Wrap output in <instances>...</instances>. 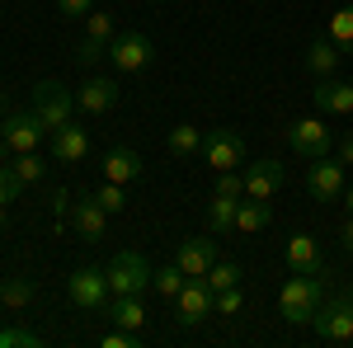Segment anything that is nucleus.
I'll list each match as a JSON object with an SVG mask.
<instances>
[{
    "label": "nucleus",
    "mask_w": 353,
    "mask_h": 348,
    "mask_svg": "<svg viewBox=\"0 0 353 348\" xmlns=\"http://www.w3.org/2000/svg\"><path fill=\"white\" fill-rule=\"evenodd\" d=\"M321 278L316 273H292L288 283H283V292H278V311H283V320L288 325H311L316 320V311H321Z\"/></svg>",
    "instance_id": "1"
},
{
    "label": "nucleus",
    "mask_w": 353,
    "mask_h": 348,
    "mask_svg": "<svg viewBox=\"0 0 353 348\" xmlns=\"http://www.w3.org/2000/svg\"><path fill=\"white\" fill-rule=\"evenodd\" d=\"M43 136H48V127L38 123L33 108H0V141L10 146V156H19V151H38Z\"/></svg>",
    "instance_id": "2"
},
{
    "label": "nucleus",
    "mask_w": 353,
    "mask_h": 348,
    "mask_svg": "<svg viewBox=\"0 0 353 348\" xmlns=\"http://www.w3.org/2000/svg\"><path fill=\"white\" fill-rule=\"evenodd\" d=\"M33 113H38V123L48 127V136H52L57 127L71 123V113H76V94H71L66 85H57V81H38V85H33Z\"/></svg>",
    "instance_id": "3"
},
{
    "label": "nucleus",
    "mask_w": 353,
    "mask_h": 348,
    "mask_svg": "<svg viewBox=\"0 0 353 348\" xmlns=\"http://www.w3.org/2000/svg\"><path fill=\"white\" fill-rule=\"evenodd\" d=\"M104 273H109L113 296H123V292L141 296L151 287V264H146V254H137V249H118L109 264H104Z\"/></svg>",
    "instance_id": "4"
},
{
    "label": "nucleus",
    "mask_w": 353,
    "mask_h": 348,
    "mask_svg": "<svg viewBox=\"0 0 353 348\" xmlns=\"http://www.w3.org/2000/svg\"><path fill=\"white\" fill-rule=\"evenodd\" d=\"M66 296H71V306H81V311H104L109 306V296H113V287H109V273L104 268H76L71 278H66Z\"/></svg>",
    "instance_id": "5"
},
{
    "label": "nucleus",
    "mask_w": 353,
    "mask_h": 348,
    "mask_svg": "<svg viewBox=\"0 0 353 348\" xmlns=\"http://www.w3.org/2000/svg\"><path fill=\"white\" fill-rule=\"evenodd\" d=\"M288 146H292V156L301 161H321L334 151V132H330L321 118H297V123H288Z\"/></svg>",
    "instance_id": "6"
},
{
    "label": "nucleus",
    "mask_w": 353,
    "mask_h": 348,
    "mask_svg": "<svg viewBox=\"0 0 353 348\" xmlns=\"http://www.w3.org/2000/svg\"><path fill=\"white\" fill-rule=\"evenodd\" d=\"M316 334L325 339V344H353V301L349 296H330L321 301V311H316Z\"/></svg>",
    "instance_id": "7"
},
{
    "label": "nucleus",
    "mask_w": 353,
    "mask_h": 348,
    "mask_svg": "<svg viewBox=\"0 0 353 348\" xmlns=\"http://www.w3.org/2000/svg\"><path fill=\"white\" fill-rule=\"evenodd\" d=\"M208 316H217V292L208 287V278H189L184 292L174 296V320L198 325V320H208Z\"/></svg>",
    "instance_id": "8"
},
{
    "label": "nucleus",
    "mask_w": 353,
    "mask_h": 348,
    "mask_svg": "<svg viewBox=\"0 0 353 348\" xmlns=\"http://www.w3.org/2000/svg\"><path fill=\"white\" fill-rule=\"evenodd\" d=\"M151 57H156V48H151V38H146V33H118V38L109 43V61L123 71V76L146 71V66H151Z\"/></svg>",
    "instance_id": "9"
},
{
    "label": "nucleus",
    "mask_w": 353,
    "mask_h": 348,
    "mask_svg": "<svg viewBox=\"0 0 353 348\" xmlns=\"http://www.w3.org/2000/svg\"><path fill=\"white\" fill-rule=\"evenodd\" d=\"M203 161L212 165V170H241L245 165V141L231 127H212V132L203 136Z\"/></svg>",
    "instance_id": "10"
},
{
    "label": "nucleus",
    "mask_w": 353,
    "mask_h": 348,
    "mask_svg": "<svg viewBox=\"0 0 353 348\" xmlns=\"http://www.w3.org/2000/svg\"><path fill=\"white\" fill-rule=\"evenodd\" d=\"M306 188H311L316 203H334V198H344V165L330 161V156L311 161V170H306Z\"/></svg>",
    "instance_id": "11"
},
{
    "label": "nucleus",
    "mask_w": 353,
    "mask_h": 348,
    "mask_svg": "<svg viewBox=\"0 0 353 348\" xmlns=\"http://www.w3.org/2000/svg\"><path fill=\"white\" fill-rule=\"evenodd\" d=\"M174 264L184 268L189 278H208V268L217 264V240H203V236L179 240V249H174Z\"/></svg>",
    "instance_id": "12"
},
{
    "label": "nucleus",
    "mask_w": 353,
    "mask_h": 348,
    "mask_svg": "<svg viewBox=\"0 0 353 348\" xmlns=\"http://www.w3.org/2000/svg\"><path fill=\"white\" fill-rule=\"evenodd\" d=\"M66 221H71V231H76V236H85V240H104V231H109V212H104L94 198H85V203H71Z\"/></svg>",
    "instance_id": "13"
},
{
    "label": "nucleus",
    "mask_w": 353,
    "mask_h": 348,
    "mask_svg": "<svg viewBox=\"0 0 353 348\" xmlns=\"http://www.w3.org/2000/svg\"><path fill=\"white\" fill-rule=\"evenodd\" d=\"M113 104H118V81H109V76H85V85L76 90V108H85V113H109Z\"/></svg>",
    "instance_id": "14"
},
{
    "label": "nucleus",
    "mask_w": 353,
    "mask_h": 348,
    "mask_svg": "<svg viewBox=\"0 0 353 348\" xmlns=\"http://www.w3.org/2000/svg\"><path fill=\"white\" fill-rule=\"evenodd\" d=\"M85 156H90V132H85V127L66 123V127L52 132V161L57 165H81Z\"/></svg>",
    "instance_id": "15"
},
{
    "label": "nucleus",
    "mask_w": 353,
    "mask_h": 348,
    "mask_svg": "<svg viewBox=\"0 0 353 348\" xmlns=\"http://www.w3.org/2000/svg\"><path fill=\"white\" fill-rule=\"evenodd\" d=\"M278 188H283V165L278 161H254L245 170V198H264L269 203Z\"/></svg>",
    "instance_id": "16"
},
{
    "label": "nucleus",
    "mask_w": 353,
    "mask_h": 348,
    "mask_svg": "<svg viewBox=\"0 0 353 348\" xmlns=\"http://www.w3.org/2000/svg\"><path fill=\"white\" fill-rule=\"evenodd\" d=\"M316 108H321V113H334V118L353 113V85H349V81H334V76H325V81L316 85Z\"/></svg>",
    "instance_id": "17"
},
{
    "label": "nucleus",
    "mask_w": 353,
    "mask_h": 348,
    "mask_svg": "<svg viewBox=\"0 0 353 348\" xmlns=\"http://www.w3.org/2000/svg\"><path fill=\"white\" fill-rule=\"evenodd\" d=\"M321 245H316V236H306V231H297L292 240H288V268L292 273H321Z\"/></svg>",
    "instance_id": "18"
},
{
    "label": "nucleus",
    "mask_w": 353,
    "mask_h": 348,
    "mask_svg": "<svg viewBox=\"0 0 353 348\" xmlns=\"http://www.w3.org/2000/svg\"><path fill=\"white\" fill-rule=\"evenodd\" d=\"M99 170H104V179H113V184H132V179H141V156L128 151V146H113Z\"/></svg>",
    "instance_id": "19"
},
{
    "label": "nucleus",
    "mask_w": 353,
    "mask_h": 348,
    "mask_svg": "<svg viewBox=\"0 0 353 348\" xmlns=\"http://www.w3.org/2000/svg\"><path fill=\"white\" fill-rule=\"evenodd\" d=\"M109 320L118 325V329H141L146 325V306H141V296H132V292H123V296H109Z\"/></svg>",
    "instance_id": "20"
},
{
    "label": "nucleus",
    "mask_w": 353,
    "mask_h": 348,
    "mask_svg": "<svg viewBox=\"0 0 353 348\" xmlns=\"http://www.w3.org/2000/svg\"><path fill=\"white\" fill-rule=\"evenodd\" d=\"M269 221H273V207L264 203V198H245L241 207H236V231H241V236L269 231Z\"/></svg>",
    "instance_id": "21"
},
{
    "label": "nucleus",
    "mask_w": 353,
    "mask_h": 348,
    "mask_svg": "<svg viewBox=\"0 0 353 348\" xmlns=\"http://www.w3.org/2000/svg\"><path fill=\"white\" fill-rule=\"evenodd\" d=\"M344 61V52L330 43V38H321V43H311L306 48V71L316 76V81H325V76H334V66Z\"/></svg>",
    "instance_id": "22"
},
{
    "label": "nucleus",
    "mask_w": 353,
    "mask_h": 348,
    "mask_svg": "<svg viewBox=\"0 0 353 348\" xmlns=\"http://www.w3.org/2000/svg\"><path fill=\"white\" fill-rule=\"evenodd\" d=\"M236 207H241V198L212 193V203H208V226H212V236H226V231H236Z\"/></svg>",
    "instance_id": "23"
},
{
    "label": "nucleus",
    "mask_w": 353,
    "mask_h": 348,
    "mask_svg": "<svg viewBox=\"0 0 353 348\" xmlns=\"http://www.w3.org/2000/svg\"><path fill=\"white\" fill-rule=\"evenodd\" d=\"M184 283H189V273L179 264H165V268H151V292L161 296V301H174V296L184 292Z\"/></svg>",
    "instance_id": "24"
},
{
    "label": "nucleus",
    "mask_w": 353,
    "mask_h": 348,
    "mask_svg": "<svg viewBox=\"0 0 353 348\" xmlns=\"http://www.w3.org/2000/svg\"><path fill=\"white\" fill-rule=\"evenodd\" d=\"M10 174L28 188V184H38V179L48 174V161H43L38 151H19V156H10Z\"/></svg>",
    "instance_id": "25"
},
{
    "label": "nucleus",
    "mask_w": 353,
    "mask_h": 348,
    "mask_svg": "<svg viewBox=\"0 0 353 348\" xmlns=\"http://www.w3.org/2000/svg\"><path fill=\"white\" fill-rule=\"evenodd\" d=\"M170 151H174L179 161L198 156V151H203V132H198L193 123H174V127H170Z\"/></svg>",
    "instance_id": "26"
},
{
    "label": "nucleus",
    "mask_w": 353,
    "mask_h": 348,
    "mask_svg": "<svg viewBox=\"0 0 353 348\" xmlns=\"http://www.w3.org/2000/svg\"><path fill=\"white\" fill-rule=\"evenodd\" d=\"M28 301H33V283H28V278H5V283H0V306H5V311L19 316V311H28Z\"/></svg>",
    "instance_id": "27"
},
{
    "label": "nucleus",
    "mask_w": 353,
    "mask_h": 348,
    "mask_svg": "<svg viewBox=\"0 0 353 348\" xmlns=\"http://www.w3.org/2000/svg\"><path fill=\"white\" fill-rule=\"evenodd\" d=\"M325 38L339 48V52H353V5H344V10L330 14V33Z\"/></svg>",
    "instance_id": "28"
},
{
    "label": "nucleus",
    "mask_w": 353,
    "mask_h": 348,
    "mask_svg": "<svg viewBox=\"0 0 353 348\" xmlns=\"http://www.w3.org/2000/svg\"><path fill=\"white\" fill-rule=\"evenodd\" d=\"M90 198H94V203H99L109 216H113V212H128V184H113V179H104V184L94 188Z\"/></svg>",
    "instance_id": "29"
},
{
    "label": "nucleus",
    "mask_w": 353,
    "mask_h": 348,
    "mask_svg": "<svg viewBox=\"0 0 353 348\" xmlns=\"http://www.w3.org/2000/svg\"><path fill=\"white\" fill-rule=\"evenodd\" d=\"M208 287H212V292L241 287V264H226V259H217V264L208 268Z\"/></svg>",
    "instance_id": "30"
},
{
    "label": "nucleus",
    "mask_w": 353,
    "mask_h": 348,
    "mask_svg": "<svg viewBox=\"0 0 353 348\" xmlns=\"http://www.w3.org/2000/svg\"><path fill=\"white\" fill-rule=\"evenodd\" d=\"M85 19H90V24H85V38H90V43H104V48H109L113 38H118V33H113V14H99V10H90Z\"/></svg>",
    "instance_id": "31"
},
{
    "label": "nucleus",
    "mask_w": 353,
    "mask_h": 348,
    "mask_svg": "<svg viewBox=\"0 0 353 348\" xmlns=\"http://www.w3.org/2000/svg\"><path fill=\"white\" fill-rule=\"evenodd\" d=\"M0 348H43V334H33L24 325H5L0 329Z\"/></svg>",
    "instance_id": "32"
},
{
    "label": "nucleus",
    "mask_w": 353,
    "mask_h": 348,
    "mask_svg": "<svg viewBox=\"0 0 353 348\" xmlns=\"http://www.w3.org/2000/svg\"><path fill=\"white\" fill-rule=\"evenodd\" d=\"M19 193H24V184H19V179L10 174V165H0V212H5V207H10V203H14Z\"/></svg>",
    "instance_id": "33"
},
{
    "label": "nucleus",
    "mask_w": 353,
    "mask_h": 348,
    "mask_svg": "<svg viewBox=\"0 0 353 348\" xmlns=\"http://www.w3.org/2000/svg\"><path fill=\"white\" fill-rule=\"evenodd\" d=\"M104 57H109V48H104V43H90V38H81V48H76V61H81L85 71H90V66H99Z\"/></svg>",
    "instance_id": "34"
},
{
    "label": "nucleus",
    "mask_w": 353,
    "mask_h": 348,
    "mask_svg": "<svg viewBox=\"0 0 353 348\" xmlns=\"http://www.w3.org/2000/svg\"><path fill=\"white\" fill-rule=\"evenodd\" d=\"M99 348H141V329H113L99 339Z\"/></svg>",
    "instance_id": "35"
},
{
    "label": "nucleus",
    "mask_w": 353,
    "mask_h": 348,
    "mask_svg": "<svg viewBox=\"0 0 353 348\" xmlns=\"http://www.w3.org/2000/svg\"><path fill=\"white\" fill-rule=\"evenodd\" d=\"M241 306H245V292H241V287L217 292V316H241Z\"/></svg>",
    "instance_id": "36"
},
{
    "label": "nucleus",
    "mask_w": 353,
    "mask_h": 348,
    "mask_svg": "<svg viewBox=\"0 0 353 348\" xmlns=\"http://www.w3.org/2000/svg\"><path fill=\"white\" fill-rule=\"evenodd\" d=\"M90 5H94V0H57V10H61V14H71V19L90 14Z\"/></svg>",
    "instance_id": "37"
},
{
    "label": "nucleus",
    "mask_w": 353,
    "mask_h": 348,
    "mask_svg": "<svg viewBox=\"0 0 353 348\" xmlns=\"http://www.w3.org/2000/svg\"><path fill=\"white\" fill-rule=\"evenodd\" d=\"M339 165H353V136L339 141Z\"/></svg>",
    "instance_id": "38"
},
{
    "label": "nucleus",
    "mask_w": 353,
    "mask_h": 348,
    "mask_svg": "<svg viewBox=\"0 0 353 348\" xmlns=\"http://www.w3.org/2000/svg\"><path fill=\"white\" fill-rule=\"evenodd\" d=\"M339 240H344V249L353 254V212H349V221H344V231H339Z\"/></svg>",
    "instance_id": "39"
},
{
    "label": "nucleus",
    "mask_w": 353,
    "mask_h": 348,
    "mask_svg": "<svg viewBox=\"0 0 353 348\" xmlns=\"http://www.w3.org/2000/svg\"><path fill=\"white\" fill-rule=\"evenodd\" d=\"M344 203H349V212H353V188H344Z\"/></svg>",
    "instance_id": "40"
},
{
    "label": "nucleus",
    "mask_w": 353,
    "mask_h": 348,
    "mask_svg": "<svg viewBox=\"0 0 353 348\" xmlns=\"http://www.w3.org/2000/svg\"><path fill=\"white\" fill-rule=\"evenodd\" d=\"M0 226H5V212H0Z\"/></svg>",
    "instance_id": "41"
},
{
    "label": "nucleus",
    "mask_w": 353,
    "mask_h": 348,
    "mask_svg": "<svg viewBox=\"0 0 353 348\" xmlns=\"http://www.w3.org/2000/svg\"><path fill=\"white\" fill-rule=\"evenodd\" d=\"M349 301H353V287H349Z\"/></svg>",
    "instance_id": "42"
}]
</instances>
